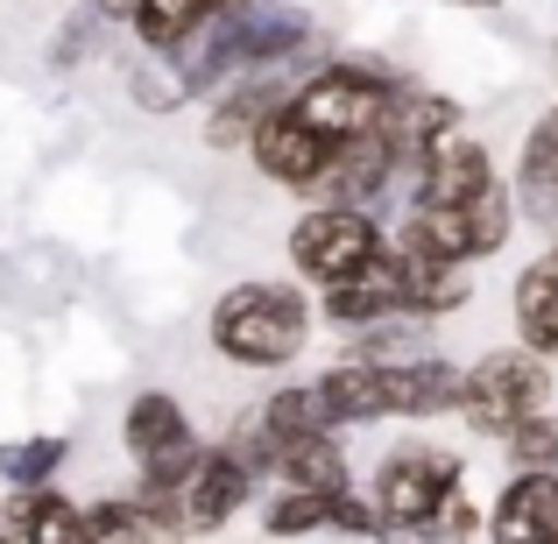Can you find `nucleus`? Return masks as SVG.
<instances>
[{"instance_id": "f257e3e1", "label": "nucleus", "mask_w": 558, "mask_h": 544, "mask_svg": "<svg viewBox=\"0 0 558 544\" xmlns=\"http://www.w3.org/2000/svg\"><path fill=\"white\" fill-rule=\"evenodd\" d=\"M312 333H318V304L298 276H241L205 312V347L227 367H247V375L298 367Z\"/></svg>"}, {"instance_id": "f03ea898", "label": "nucleus", "mask_w": 558, "mask_h": 544, "mask_svg": "<svg viewBox=\"0 0 558 544\" xmlns=\"http://www.w3.org/2000/svg\"><path fill=\"white\" fill-rule=\"evenodd\" d=\"M403 78L410 71L381 64V57H318L298 78V93H290V113H298L304 128H318L332 149H347V142H361V135L381 128V113L403 93Z\"/></svg>"}, {"instance_id": "7ed1b4c3", "label": "nucleus", "mask_w": 558, "mask_h": 544, "mask_svg": "<svg viewBox=\"0 0 558 544\" xmlns=\"http://www.w3.org/2000/svg\"><path fill=\"white\" fill-rule=\"evenodd\" d=\"M558 382H551V361H537L531 347L502 340L488 347V354L466 361V382H460V424L474 438H488V446H502L509 432H517L523 418H537V410H551Z\"/></svg>"}, {"instance_id": "20e7f679", "label": "nucleus", "mask_w": 558, "mask_h": 544, "mask_svg": "<svg viewBox=\"0 0 558 544\" xmlns=\"http://www.w3.org/2000/svg\"><path fill=\"white\" fill-rule=\"evenodd\" d=\"M460 488H466V452L438 446V438H396L368 474V503H375V517H381L389 537L432 523Z\"/></svg>"}, {"instance_id": "39448f33", "label": "nucleus", "mask_w": 558, "mask_h": 544, "mask_svg": "<svg viewBox=\"0 0 558 544\" xmlns=\"http://www.w3.org/2000/svg\"><path fill=\"white\" fill-rule=\"evenodd\" d=\"M381 247H389V227L361 205H304L283 233V255L304 290H332L347 276H361Z\"/></svg>"}, {"instance_id": "423d86ee", "label": "nucleus", "mask_w": 558, "mask_h": 544, "mask_svg": "<svg viewBox=\"0 0 558 544\" xmlns=\"http://www.w3.org/2000/svg\"><path fill=\"white\" fill-rule=\"evenodd\" d=\"M241 156L255 164V178H262V184L290 191V198H312L318 178L332 170V156H340V149H332L318 128H304L298 113H290V99H283V107L262 113V128L247 135V149H241Z\"/></svg>"}, {"instance_id": "0eeeda50", "label": "nucleus", "mask_w": 558, "mask_h": 544, "mask_svg": "<svg viewBox=\"0 0 558 544\" xmlns=\"http://www.w3.org/2000/svg\"><path fill=\"white\" fill-rule=\"evenodd\" d=\"M255 474H247L241 460H233L219 438H205V460L191 467V481H184V495H178V523H184V537H219L241 509H255Z\"/></svg>"}, {"instance_id": "6e6552de", "label": "nucleus", "mask_w": 558, "mask_h": 544, "mask_svg": "<svg viewBox=\"0 0 558 544\" xmlns=\"http://www.w3.org/2000/svg\"><path fill=\"white\" fill-rule=\"evenodd\" d=\"M312 304H318V326L326 333H361V326H381V318H410L403 269H396L389 247H381L361 276H347V283H332V290H312Z\"/></svg>"}, {"instance_id": "1a4fd4ad", "label": "nucleus", "mask_w": 558, "mask_h": 544, "mask_svg": "<svg viewBox=\"0 0 558 544\" xmlns=\"http://www.w3.org/2000/svg\"><path fill=\"white\" fill-rule=\"evenodd\" d=\"M509 198H517V219L537 233H558V99L523 128L517 142V170H509Z\"/></svg>"}, {"instance_id": "9d476101", "label": "nucleus", "mask_w": 558, "mask_h": 544, "mask_svg": "<svg viewBox=\"0 0 558 544\" xmlns=\"http://www.w3.org/2000/svg\"><path fill=\"white\" fill-rule=\"evenodd\" d=\"M488 544H558V474H509L481 517Z\"/></svg>"}, {"instance_id": "9b49d317", "label": "nucleus", "mask_w": 558, "mask_h": 544, "mask_svg": "<svg viewBox=\"0 0 558 544\" xmlns=\"http://www.w3.org/2000/svg\"><path fill=\"white\" fill-rule=\"evenodd\" d=\"M509 326H517V347H531L537 361H558V233H545V247L509 283Z\"/></svg>"}, {"instance_id": "f8f14e48", "label": "nucleus", "mask_w": 558, "mask_h": 544, "mask_svg": "<svg viewBox=\"0 0 558 544\" xmlns=\"http://www.w3.org/2000/svg\"><path fill=\"white\" fill-rule=\"evenodd\" d=\"M488 184H495V149L460 128V135H446L417 164V191H410V205H466V198H481Z\"/></svg>"}, {"instance_id": "ddd939ff", "label": "nucleus", "mask_w": 558, "mask_h": 544, "mask_svg": "<svg viewBox=\"0 0 558 544\" xmlns=\"http://www.w3.org/2000/svg\"><path fill=\"white\" fill-rule=\"evenodd\" d=\"M460 382H466V367L446 361V354H424V361L389 367V418H403V424L460 418Z\"/></svg>"}, {"instance_id": "4468645a", "label": "nucleus", "mask_w": 558, "mask_h": 544, "mask_svg": "<svg viewBox=\"0 0 558 544\" xmlns=\"http://www.w3.org/2000/svg\"><path fill=\"white\" fill-rule=\"evenodd\" d=\"M276 481L312 495H347L354 488V452L347 432H312V438H276ZM269 481V488H276Z\"/></svg>"}, {"instance_id": "2eb2a0df", "label": "nucleus", "mask_w": 558, "mask_h": 544, "mask_svg": "<svg viewBox=\"0 0 558 544\" xmlns=\"http://www.w3.org/2000/svg\"><path fill=\"white\" fill-rule=\"evenodd\" d=\"M318 396H326L332 424L340 432H361V424H389V367H368V361H326L318 367Z\"/></svg>"}, {"instance_id": "dca6fc26", "label": "nucleus", "mask_w": 558, "mask_h": 544, "mask_svg": "<svg viewBox=\"0 0 558 544\" xmlns=\"http://www.w3.org/2000/svg\"><path fill=\"white\" fill-rule=\"evenodd\" d=\"M85 544H191L178 517H156L135 495H85Z\"/></svg>"}, {"instance_id": "f3484780", "label": "nucleus", "mask_w": 558, "mask_h": 544, "mask_svg": "<svg viewBox=\"0 0 558 544\" xmlns=\"http://www.w3.org/2000/svg\"><path fill=\"white\" fill-rule=\"evenodd\" d=\"M227 8L233 0H142V14L128 22V36H135V50H149V57H178L184 43H198Z\"/></svg>"}, {"instance_id": "a211bd4d", "label": "nucleus", "mask_w": 558, "mask_h": 544, "mask_svg": "<svg viewBox=\"0 0 558 544\" xmlns=\"http://www.w3.org/2000/svg\"><path fill=\"white\" fill-rule=\"evenodd\" d=\"M340 354L368 361V367H403V361L438 354V326H432V318H381V326L340 333Z\"/></svg>"}, {"instance_id": "6ab92c4d", "label": "nucleus", "mask_w": 558, "mask_h": 544, "mask_svg": "<svg viewBox=\"0 0 558 544\" xmlns=\"http://www.w3.org/2000/svg\"><path fill=\"white\" fill-rule=\"evenodd\" d=\"M255 523H262V537H276V544H298V537H326V523H332V495H312V488H262L255 495Z\"/></svg>"}, {"instance_id": "aec40b11", "label": "nucleus", "mask_w": 558, "mask_h": 544, "mask_svg": "<svg viewBox=\"0 0 558 544\" xmlns=\"http://www.w3.org/2000/svg\"><path fill=\"white\" fill-rule=\"evenodd\" d=\"M255 418H262V432H269V438H312V432H340L312 375H304V382H283V389H269V396L255 403Z\"/></svg>"}, {"instance_id": "412c9836", "label": "nucleus", "mask_w": 558, "mask_h": 544, "mask_svg": "<svg viewBox=\"0 0 558 544\" xmlns=\"http://www.w3.org/2000/svg\"><path fill=\"white\" fill-rule=\"evenodd\" d=\"M64 467H71V438L64 432L8 438V446H0V488H50V481H64Z\"/></svg>"}, {"instance_id": "4be33fe9", "label": "nucleus", "mask_w": 558, "mask_h": 544, "mask_svg": "<svg viewBox=\"0 0 558 544\" xmlns=\"http://www.w3.org/2000/svg\"><path fill=\"white\" fill-rule=\"evenodd\" d=\"M121 85H128V99H135L142 113H184L191 107L178 71H170V57H149V50H135V43L121 50Z\"/></svg>"}, {"instance_id": "5701e85b", "label": "nucleus", "mask_w": 558, "mask_h": 544, "mask_svg": "<svg viewBox=\"0 0 558 544\" xmlns=\"http://www.w3.org/2000/svg\"><path fill=\"white\" fill-rule=\"evenodd\" d=\"M22 544H85V503L50 488H28V523H22Z\"/></svg>"}, {"instance_id": "b1692460", "label": "nucleus", "mask_w": 558, "mask_h": 544, "mask_svg": "<svg viewBox=\"0 0 558 544\" xmlns=\"http://www.w3.org/2000/svg\"><path fill=\"white\" fill-rule=\"evenodd\" d=\"M107 43H113V22L93 8V0H85V8H71L64 22H57V36H50V64H57V71H78V64H93Z\"/></svg>"}, {"instance_id": "393cba45", "label": "nucleus", "mask_w": 558, "mask_h": 544, "mask_svg": "<svg viewBox=\"0 0 558 544\" xmlns=\"http://www.w3.org/2000/svg\"><path fill=\"white\" fill-rule=\"evenodd\" d=\"M509 474H558V410H537L502 438Z\"/></svg>"}, {"instance_id": "a878e982", "label": "nucleus", "mask_w": 558, "mask_h": 544, "mask_svg": "<svg viewBox=\"0 0 558 544\" xmlns=\"http://www.w3.org/2000/svg\"><path fill=\"white\" fill-rule=\"evenodd\" d=\"M332 537H354V544H389V531H381V517H375V503H368V488H347V495H332V523H326Z\"/></svg>"}, {"instance_id": "bb28decb", "label": "nucleus", "mask_w": 558, "mask_h": 544, "mask_svg": "<svg viewBox=\"0 0 558 544\" xmlns=\"http://www.w3.org/2000/svg\"><path fill=\"white\" fill-rule=\"evenodd\" d=\"M389 544H474V537H460V531H438V523H417V531H396Z\"/></svg>"}, {"instance_id": "cd10ccee", "label": "nucleus", "mask_w": 558, "mask_h": 544, "mask_svg": "<svg viewBox=\"0 0 558 544\" xmlns=\"http://www.w3.org/2000/svg\"><path fill=\"white\" fill-rule=\"evenodd\" d=\"M93 8H99V14H107V22H113V28H128V22H135V14H142V0H93Z\"/></svg>"}, {"instance_id": "c85d7f7f", "label": "nucleus", "mask_w": 558, "mask_h": 544, "mask_svg": "<svg viewBox=\"0 0 558 544\" xmlns=\"http://www.w3.org/2000/svg\"><path fill=\"white\" fill-rule=\"evenodd\" d=\"M446 8H474V14H495L502 0H446Z\"/></svg>"}, {"instance_id": "c756f323", "label": "nucleus", "mask_w": 558, "mask_h": 544, "mask_svg": "<svg viewBox=\"0 0 558 544\" xmlns=\"http://www.w3.org/2000/svg\"><path fill=\"white\" fill-rule=\"evenodd\" d=\"M0 544H8V537H0Z\"/></svg>"}]
</instances>
